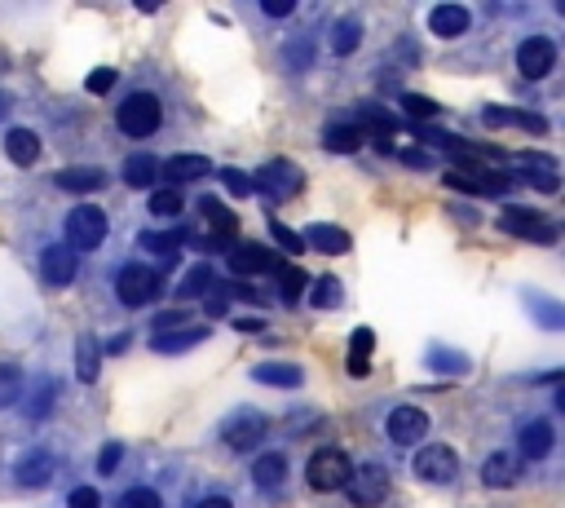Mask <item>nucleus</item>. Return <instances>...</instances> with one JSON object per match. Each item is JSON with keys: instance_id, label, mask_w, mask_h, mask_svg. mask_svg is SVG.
<instances>
[{"instance_id": "c85d7f7f", "label": "nucleus", "mask_w": 565, "mask_h": 508, "mask_svg": "<svg viewBox=\"0 0 565 508\" xmlns=\"http://www.w3.org/2000/svg\"><path fill=\"white\" fill-rule=\"evenodd\" d=\"M155 177H159V160H155V155H129V160H124V182H129L133 190L151 186Z\"/></svg>"}, {"instance_id": "b1692460", "label": "nucleus", "mask_w": 565, "mask_h": 508, "mask_svg": "<svg viewBox=\"0 0 565 508\" xmlns=\"http://www.w3.org/2000/svg\"><path fill=\"white\" fill-rule=\"evenodd\" d=\"M517 478H521V460H517L513 451H495L482 464V482L486 486H513Z\"/></svg>"}, {"instance_id": "5701e85b", "label": "nucleus", "mask_w": 565, "mask_h": 508, "mask_svg": "<svg viewBox=\"0 0 565 508\" xmlns=\"http://www.w3.org/2000/svg\"><path fill=\"white\" fill-rule=\"evenodd\" d=\"M252 482L265 486V491H274V486L287 482V455L283 451H265L252 460Z\"/></svg>"}, {"instance_id": "f704fd0d", "label": "nucleus", "mask_w": 565, "mask_h": 508, "mask_svg": "<svg viewBox=\"0 0 565 508\" xmlns=\"http://www.w3.org/2000/svg\"><path fill=\"white\" fill-rule=\"evenodd\" d=\"M212 283H217V274H212V266H195V270L186 274V279H181L177 296H186V301H190V296H208Z\"/></svg>"}, {"instance_id": "c756f323", "label": "nucleus", "mask_w": 565, "mask_h": 508, "mask_svg": "<svg viewBox=\"0 0 565 508\" xmlns=\"http://www.w3.org/2000/svg\"><path fill=\"white\" fill-rule=\"evenodd\" d=\"M371 349H376V332H371V327H358L354 341H349V372H354V376L371 372V363H367Z\"/></svg>"}, {"instance_id": "a211bd4d", "label": "nucleus", "mask_w": 565, "mask_h": 508, "mask_svg": "<svg viewBox=\"0 0 565 508\" xmlns=\"http://www.w3.org/2000/svg\"><path fill=\"white\" fill-rule=\"evenodd\" d=\"M164 177L173 182V190L181 182H204V177H212V160L208 155H173V160L164 164Z\"/></svg>"}, {"instance_id": "4468645a", "label": "nucleus", "mask_w": 565, "mask_h": 508, "mask_svg": "<svg viewBox=\"0 0 565 508\" xmlns=\"http://www.w3.org/2000/svg\"><path fill=\"white\" fill-rule=\"evenodd\" d=\"M499 226H504L508 235H521V239L557 243V226H552V221H543L539 213H530V208H504V217H499Z\"/></svg>"}, {"instance_id": "0eeeda50", "label": "nucleus", "mask_w": 565, "mask_h": 508, "mask_svg": "<svg viewBox=\"0 0 565 508\" xmlns=\"http://www.w3.org/2000/svg\"><path fill=\"white\" fill-rule=\"evenodd\" d=\"M446 186H451V190H468V195H504V190L513 186V177L495 173V168H486V164H460V168L446 173Z\"/></svg>"}, {"instance_id": "9d476101", "label": "nucleus", "mask_w": 565, "mask_h": 508, "mask_svg": "<svg viewBox=\"0 0 565 508\" xmlns=\"http://www.w3.org/2000/svg\"><path fill=\"white\" fill-rule=\"evenodd\" d=\"M40 274H45L49 288H71L80 274V261L76 252L67 248V243H49L45 252H40Z\"/></svg>"}, {"instance_id": "412c9836", "label": "nucleus", "mask_w": 565, "mask_h": 508, "mask_svg": "<svg viewBox=\"0 0 565 508\" xmlns=\"http://www.w3.org/2000/svg\"><path fill=\"white\" fill-rule=\"evenodd\" d=\"M517 168L521 173H530L526 182H535L543 195H557V160H548V155H517Z\"/></svg>"}, {"instance_id": "ddd939ff", "label": "nucleus", "mask_w": 565, "mask_h": 508, "mask_svg": "<svg viewBox=\"0 0 565 508\" xmlns=\"http://www.w3.org/2000/svg\"><path fill=\"white\" fill-rule=\"evenodd\" d=\"M552 67H557V45H552V40H543V36L521 40V49H517V71H521V76H526V80H543Z\"/></svg>"}, {"instance_id": "f257e3e1", "label": "nucleus", "mask_w": 565, "mask_h": 508, "mask_svg": "<svg viewBox=\"0 0 565 508\" xmlns=\"http://www.w3.org/2000/svg\"><path fill=\"white\" fill-rule=\"evenodd\" d=\"M159 120H164V111H159L155 93H129V98L120 102V111H115V124L129 137H151L159 129Z\"/></svg>"}, {"instance_id": "6ab92c4d", "label": "nucleus", "mask_w": 565, "mask_h": 508, "mask_svg": "<svg viewBox=\"0 0 565 508\" xmlns=\"http://www.w3.org/2000/svg\"><path fill=\"white\" fill-rule=\"evenodd\" d=\"M468 23H473V18H468L464 5H433V14H429V31L433 36H442V40L464 36Z\"/></svg>"}, {"instance_id": "2f4dec72", "label": "nucleus", "mask_w": 565, "mask_h": 508, "mask_svg": "<svg viewBox=\"0 0 565 508\" xmlns=\"http://www.w3.org/2000/svg\"><path fill=\"white\" fill-rule=\"evenodd\" d=\"M252 376H257L261 385H287V389H296L305 380V372L301 367H292V363H261Z\"/></svg>"}, {"instance_id": "4be33fe9", "label": "nucleus", "mask_w": 565, "mask_h": 508, "mask_svg": "<svg viewBox=\"0 0 565 508\" xmlns=\"http://www.w3.org/2000/svg\"><path fill=\"white\" fill-rule=\"evenodd\" d=\"M14 478H18V486H45L49 478H53V455L49 451H27L23 460H18V469H14Z\"/></svg>"}, {"instance_id": "c9c22d12", "label": "nucleus", "mask_w": 565, "mask_h": 508, "mask_svg": "<svg viewBox=\"0 0 565 508\" xmlns=\"http://www.w3.org/2000/svg\"><path fill=\"white\" fill-rule=\"evenodd\" d=\"M98 341L93 336H80V358H76V372L80 380H98Z\"/></svg>"}, {"instance_id": "c03bdc74", "label": "nucleus", "mask_w": 565, "mask_h": 508, "mask_svg": "<svg viewBox=\"0 0 565 508\" xmlns=\"http://www.w3.org/2000/svg\"><path fill=\"white\" fill-rule=\"evenodd\" d=\"M120 508H164V500H159L151 486H133V491L120 500Z\"/></svg>"}, {"instance_id": "e433bc0d", "label": "nucleus", "mask_w": 565, "mask_h": 508, "mask_svg": "<svg viewBox=\"0 0 565 508\" xmlns=\"http://www.w3.org/2000/svg\"><path fill=\"white\" fill-rule=\"evenodd\" d=\"M181 208H186L181 204V190H173V186H164V190H155L151 195V213L155 217H177Z\"/></svg>"}, {"instance_id": "4c0bfd02", "label": "nucleus", "mask_w": 565, "mask_h": 508, "mask_svg": "<svg viewBox=\"0 0 565 508\" xmlns=\"http://www.w3.org/2000/svg\"><path fill=\"white\" fill-rule=\"evenodd\" d=\"M18 389H23V372H18L14 363H5V367H0V407L18 402Z\"/></svg>"}, {"instance_id": "09e8293b", "label": "nucleus", "mask_w": 565, "mask_h": 508, "mask_svg": "<svg viewBox=\"0 0 565 508\" xmlns=\"http://www.w3.org/2000/svg\"><path fill=\"white\" fill-rule=\"evenodd\" d=\"M67 508H102V500H98V491H93V486H76V491H71V500H67Z\"/></svg>"}, {"instance_id": "4d7b16f0", "label": "nucleus", "mask_w": 565, "mask_h": 508, "mask_svg": "<svg viewBox=\"0 0 565 508\" xmlns=\"http://www.w3.org/2000/svg\"><path fill=\"white\" fill-rule=\"evenodd\" d=\"M199 508H230V500H221V495H208V500L199 504Z\"/></svg>"}, {"instance_id": "6e6552de", "label": "nucleus", "mask_w": 565, "mask_h": 508, "mask_svg": "<svg viewBox=\"0 0 565 508\" xmlns=\"http://www.w3.org/2000/svg\"><path fill=\"white\" fill-rule=\"evenodd\" d=\"M199 213L208 221V248H234V243H239V217H234L221 199L204 195L199 199Z\"/></svg>"}, {"instance_id": "2eb2a0df", "label": "nucleus", "mask_w": 565, "mask_h": 508, "mask_svg": "<svg viewBox=\"0 0 565 508\" xmlns=\"http://www.w3.org/2000/svg\"><path fill=\"white\" fill-rule=\"evenodd\" d=\"M226 261H230L234 274H274V270L283 266V261L274 257L270 248H261V243H234Z\"/></svg>"}, {"instance_id": "dca6fc26", "label": "nucleus", "mask_w": 565, "mask_h": 508, "mask_svg": "<svg viewBox=\"0 0 565 508\" xmlns=\"http://www.w3.org/2000/svg\"><path fill=\"white\" fill-rule=\"evenodd\" d=\"M486 129H526V133H548V120L530 111H508V107H486L482 111Z\"/></svg>"}, {"instance_id": "a878e982", "label": "nucleus", "mask_w": 565, "mask_h": 508, "mask_svg": "<svg viewBox=\"0 0 565 508\" xmlns=\"http://www.w3.org/2000/svg\"><path fill=\"white\" fill-rule=\"evenodd\" d=\"M5 155H9V160H14L18 168L36 164V155H40V137L31 133V129H9V133H5Z\"/></svg>"}, {"instance_id": "f3484780", "label": "nucleus", "mask_w": 565, "mask_h": 508, "mask_svg": "<svg viewBox=\"0 0 565 508\" xmlns=\"http://www.w3.org/2000/svg\"><path fill=\"white\" fill-rule=\"evenodd\" d=\"M305 243V252L314 248V252H327V257H340V252H349V235L340 226H327V221H314V226L301 235Z\"/></svg>"}, {"instance_id": "f03ea898", "label": "nucleus", "mask_w": 565, "mask_h": 508, "mask_svg": "<svg viewBox=\"0 0 565 508\" xmlns=\"http://www.w3.org/2000/svg\"><path fill=\"white\" fill-rule=\"evenodd\" d=\"M345 491H349V504L354 508H380L385 495L393 491V478H389L385 464H362V469L349 473Z\"/></svg>"}, {"instance_id": "cd10ccee", "label": "nucleus", "mask_w": 565, "mask_h": 508, "mask_svg": "<svg viewBox=\"0 0 565 508\" xmlns=\"http://www.w3.org/2000/svg\"><path fill=\"white\" fill-rule=\"evenodd\" d=\"M362 142H367V137H362L354 124H332V129L323 133V146L332 155H354V151H362Z\"/></svg>"}, {"instance_id": "7ed1b4c3", "label": "nucleus", "mask_w": 565, "mask_h": 508, "mask_svg": "<svg viewBox=\"0 0 565 508\" xmlns=\"http://www.w3.org/2000/svg\"><path fill=\"white\" fill-rule=\"evenodd\" d=\"M349 473H354V460H349L340 447H323V451H314V460H309L305 482L314 486V491H340V486L349 482Z\"/></svg>"}, {"instance_id": "3c124183", "label": "nucleus", "mask_w": 565, "mask_h": 508, "mask_svg": "<svg viewBox=\"0 0 565 508\" xmlns=\"http://www.w3.org/2000/svg\"><path fill=\"white\" fill-rule=\"evenodd\" d=\"M283 58H287V62H292V67H296V71H305V67H309V40H296V45H292V49H283Z\"/></svg>"}, {"instance_id": "864d4df0", "label": "nucleus", "mask_w": 565, "mask_h": 508, "mask_svg": "<svg viewBox=\"0 0 565 508\" xmlns=\"http://www.w3.org/2000/svg\"><path fill=\"white\" fill-rule=\"evenodd\" d=\"M261 9H265L270 18H287L296 5H292V0H261Z\"/></svg>"}, {"instance_id": "49530a36", "label": "nucleus", "mask_w": 565, "mask_h": 508, "mask_svg": "<svg viewBox=\"0 0 565 508\" xmlns=\"http://www.w3.org/2000/svg\"><path fill=\"white\" fill-rule=\"evenodd\" d=\"M115 80H120V71H115V67H98L89 80H84V89H89V93H111Z\"/></svg>"}, {"instance_id": "1a4fd4ad", "label": "nucleus", "mask_w": 565, "mask_h": 508, "mask_svg": "<svg viewBox=\"0 0 565 508\" xmlns=\"http://www.w3.org/2000/svg\"><path fill=\"white\" fill-rule=\"evenodd\" d=\"M455 473H460V455H455L451 447H424L420 455H415V478L420 482H433V486H446L455 482Z\"/></svg>"}, {"instance_id": "de8ad7c7", "label": "nucleus", "mask_w": 565, "mask_h": 508, "mask_svg": "<svg viewBox=\"0 0 565 508\" xmlns=\"http://www.w3.org/2000/svg\"><path fill=\"white\" fill-rule=\"evenodd\" d=\"M120 460H124V447H120V442H106V447L98 451V473H102V478H106V473H115V469H120Z\"/></svg>"}, {"instance_id": "13d9d810", "label": "nucleus", "mask_w": 565, "mask_h": 508, "mask_svg": "<svg viewBox=\"0 0 565 508\" xmlns=\"http://www.w3.org/2000/svg\"><path fill=\"white\" fill-rule=\"evenodd\" d=\"M9 111V98H5V93H0V115H5Z\"/></svg>"}, {"instance_id": "6e6d98bb", "label": "nucleus", "mask_w": 565, "mask_h": 508, "mask_svg": "<svg viewBox=\"0 0 565 508\" xmlns=\"http://www.w3.org/2000/svg\"><path fill=\"white\" fill-rule=\"evenodd\" d=\"M234 327L239 332H261V319H234Z\"/></svg>"}, {"instance_id": "aec40b11", "label": "nucleus", "mask_w": 565, "mask_h": 508, "mask_svg": "<svg viewBox=\"0 0 565 508\" xmlns=\"http://www.w3.org/2000/svg\"><path fill=\"white\" fill-rule=\"evenodd\" d=\"M521 455H526V460H548L552 455V442H557V433H552V425L548 420H530L526 429H521Z\"/></svg>"}, {"instance_id": "ea45409f", "label": "nucleus", "mask_w": 565, "mask_h": 508, "mask_svg": "<svg viewBox=\"0 0 565 508\" xmlns=\"http://www.w3.org/2000/svg\"><path fill=\"white\" fill-rule=\"evenodd\" d=\"M429 367H437V372H451V376H464L468 372V358L464 354H451V349H433Z\"/></svg>"}, {"instance_id": "7c9ffc66", "label": "nucleus", "mask_w": 565, "mask_h": 508, "mask_svg": "<svg viewBox=\"0 0 565 508\" xmlns=\"http://www.w3.org/2000/svg\"><path fill=\"white\" fill-rule=\"evenodd\" d=\"M181 230H164V235H155V230H146L142 239H137V248H146V252H155V257H164V261H173L177 252H181Z\"/></svg>"}, {"instance_id": "a18cd8bd", "label": "nucleus", "mask_w": 565, "mask_h": 508, "mask_svg": "<svg viewBox=\"0 0 565 508\" xmlns=\"http://www.w3.org/2000/svg\"><path fill=\"white\" fill-rule=\"evenodd\" d=\"M402 107H407V115H415V120H433L437 115V102L420 98V93H402Z\"/></svg>"}, {"instance_id": "473e14b6", "label": "nucleus", "mask_w": 565, "mask_h": 508, "mask_svg": "<svg viewBox=\"0 0 565 508\" xmlns=\"http://www.w3.org/2000/svg\"><path fill=\"white\" fill-rule=\"evenodd\" d=\"M274 279H279V296H283V301H301L305 288L314 283L301 266H279V270H274Z\"/></svg>"}, {"instance_id": "79ce46f5", "label": "nucleus", "mask_w": 565, "mask_h": 508, "mask_svg": "<svg viewBox=\"0 0 565 508\" xmlns=\"http://www.w3.org/2000/svg\"><path fill=\"white\" fill-rule=\"evenodd\" d=\"M226 305H230V288L226 283H212L208 288V296H204V310H208V319H221V314H226Z\"/></svg>"}, {"instance_id": "f8f14e48", "label": "nucleus", "mask_w": 565, "mask_h": 508, "mask_svg": "<svg viewBox=\"0 0 565 508\" xmlns=\"http://www.w3.org/2000/svg\"><path fill=\"white\" fill-rule=\"evenodd\" d=\"M385 433L398 447H415V442H424V433H429V416H424L420 407H393L385 420Z\"/></svg>"}, {"instance_id": "8fccbe9b", "label": "nucleus", "mask_w": 565, "mask_h": 508, "mask_svg": "<svg viewBox=\"0 0 565 508\" xmlns=\"http://www.w3.org/2000/svg\"><path fill=\"white\" fill-rule=\"evenodd\" d=\"M181 323H186V310H164V314H159V319H155V327H159L155 336H164V332H177Z\"/></svg>"}, {"instance_id": "423d86ee", "label": "nucleus", "mask_w": 565, "mask_h": 508, "mask_svg": "<svg viewBox=\"0 0 565 508\" xmlns=\"http://www.w3.org/2000/svg\"><path fill=\"white\" fill-rule=\"evenodd\" d=\"M159 292H164V283H159V270L142 266V261L124 266L120 279H115V296H120L124 305H133V310H137V305H151Z\"/></svg>"}, {"instance_id": "37998d69", "label": "nucleus", "mask_w": 565, "mask_h": 508, "mask_svg": "<svg viewBox=\"0 0 565 508\" xmlns=\"http://www.w3.org/2000/svg\"><path fill=\"white\" fill-rule=\"evenodd\" d=\"M221 186L230 190V195H252V177L243 173V168H221Z\"/></svg>"}, {"instance_id": "72a5a7b5", "label": "nucleus", "mask_w": 565, "mask_h": 508, "mask_svg": "<svg viewBox=\"0 0 565 508\" xmlns=\"http://www.w3.org/2000/svg\"><path fill=\"white\" fill-rule=\"evenodd\" d=\"M358 45H362V27H358V18H340V23L332 27V54H336V58H345V54H354Z\"/></svg>"}, {"instance_id": "58836bf2", "label": "nucleus", "mask_w": 565, "mask_h": 508, "mask_svg": "<svg viewBox=\"0 0 565 508\" xmlns=\"http://www.w3.org/2000/svg\"><path fill=\"white\" fill-rule=\"evenodd\" d=\"M309 301L323 305V310H332V305H340V279H332V274H323V279L314 283V292H309Z\"/></svg>"}, {"instance_id": "9b49d317", "label": "nucleus", "mask_w": 565, "mask_h": 508, "mask_svg": "<svg viewBox=\"0 0 565 508\" xmlns=\"http://www.w3.org/2000/svg\"><path fill=\"white\" fill-rule=\"evenodd\" d=\"M265 429L270 425H265L261 411H239V416H230L226 425H221V442H226L230 451H248L265 438Z\"/></svg>"}, {"instance_id": "393cba45", "label": "nucleus", "mask_w": 565, "mask_h": 508, "mask_svg": "<svg viewBox=\"0 0 565 508\" xmlns=\"http://www.w3.org/2000/svg\"><path fill=\"white\" fill-rule=\"evenodd\" d=\"M204 341H208V327H177V332L151 336V349L155 354H181V349H195Z\"/></svg>"}, {"instance_id": "bb28decb", "label": "nucleus", "mask_w": 565, "mask_h": 508, "mask_svg": "<svg viewBox=\"0 0 565 508\" xmlns=\"http://www.w3.org/2000/svg\"><path fill=\"white\" fill-rule=\"evenodd\" d=\"M58 186L62 190H76V195H89V190L106 186V173H102V168H89V164H84V168H62Z\"/></svg>"}, {"instance_id": "5fc2aeb1", "label": "nucleus", "mask_w": 565, "mask_h": 508, "mask_svg": "<svg viewBox=\"0 0 565 508\" xmlns=\"http://www.w3.org/2000/svg\"><path fill=\"white\" fill-rule=\"evenodd\" d=\"M129 341H133V336H129V332H120V336H115V341H111V345H106V354H120V349H124V345H129Z\"/></svg>"}, {"instance_id": "a19ab883", "label": "nucleus", "mask_w": 565, "mask_h": 508, "mask_svg": "<svg viewBox=\"0 0 565 508\" xmlns=\"http://www.w3.org/2000/svg\"><path fill=\"white\" fill-rule=\"evenodd\" d=\"M270 239L279 243V248L287 252V257H301L305 252V243H301V235H296V230H287L283 221H270Z\"/></svg>"}, {"instance_id": "20e7f679", "label": "nucleus", "mask_w": 565, "mask_h": 508, "mask_svg": "<svg viewBox=\"0 0 565 508\" xmlns=\"http://www.w3.org/2000/svg\"><path fill=\"white\" fill-rule=\"evenodd\" d=\"M106 243V213L102 208H93V204H80V208H71V217H67V248L71 252H93V248H102Z\"/></svg>"}, {"instance_id": "39448f33", "label": "nucleus", "mask_w": 565, "mask_h": 508, "mask_svg": "<svg viewBox=\"0 0 565 508\" xmlns=\"http://www.w3.org/2000/svg\"><path fill=\"white\" fill-rule=\"evenodd\" d=\"M301 186H305V173H301V168H296L292 160H270L257 177H252V190H261L270 204H279V199H292Z\"/></svg>"}, {"instance_id": "603ef678", "label": "nucleus", "mask_w": 565, "mask_h": 508, "mask_svg": "<svg viewBox=\"0 0 565 508\" xmlns=\"http://www.w3.org/2000/svg\"><path fill=\"white\" fill-rule=\"evenodd\" d=\"M398 160L407 168H433V151H415L411 146V151H398Z\"/></svg>"}]
</instances>
